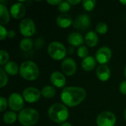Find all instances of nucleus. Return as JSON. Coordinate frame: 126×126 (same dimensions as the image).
<instances>
[{"label": "nucleus", "mask_w": 126, "mask_h": 126, "mask_svg": "<svg viewBox=\"0 0 126 126\" xmlns=\"http://www.w3.org/2000/svg\"><path fill=\"white\" fill-rule=\"evenodd\" d=\"M86 96V92L84 89L78 86H69L63 89L61 98L65 106L75 107L81 103Z\"/></svg>", "instance_id": "obj_1"}, {"label": "nucleus", "mask_w": 126, "mask_h": 126, "mask_svg": "<svg viewBox=\"0 0 126 126\" xmlns=\"http://www.w3.org/2000/svg\"><path fill=\"white\" fill-rule=\"evenodd\" d=\"M48 116L52 121L62 124L68 119L69 111L65 105L58 103L50 106L48 111Z\"/></svg>", "instance_id": "obj_2"}, {"label": "nucleus", "mask_w": 126, "mask_h": 126, "mask_svg": "<svg viewBox=\"0 0 126 126\" xmlns=\"http://www.w3.org/2000/svg\"><path fill=\"white\" fill-rule=\"evenodd\" d=\"M21 76L27 80H34L39 75V69L38 66L31 61L23 62L19 68Z\"/></svg>", "instance_id": "obj_3"}, {"label": "nucleus", "mask_w": 126, "mask_h": 126, "mask_svg": "<svg viewBox=\"0 0 126 126\" xmlns=\"http://www.w3.org/2000/svg\"><path fill=\"white\" fill-rule=\"evenodd\" d=\"M39 115L36 110L31 108H26L22 109L18 115V120L19 123L24 126H32L38 121Z\"/></svg>", "instance_id": "obj_4"}, {"label": "nucleus", "mask_w": 126, "mask_h": 126, "mask_svg": "<svg viewBox=\"0 0 126 126\" xmlns=\"http://www.w3.org/2000/svg\"><path fill=\"white\" fill-rule=\"evenodd\" d=\"M47 51L49 56L55 61L63 59L67 53V50L64 45L58 41L51 42L48 46Z\"/></svg>", "instance_id": "obj_5"}, {"label": "nucleus", "mask_w": 126, "mask_h": 126, "mask_svg": "<svg viewBox=\"0 0 126 126\" xmlns=\"http://www.w3.org/2000/svg\"><path fill=\"white\" fill-rule=\"evenodd\" d=\"M19 30L21 35L25 37L32 36L35 33V25L31 18H24L19 24Z\"/></svg>", "instance_id": "obj_6"}, {"label": "nucleus", "mask_w": 126, "mask_h": 126, "mask_svg": "<svg viewBox=\"0 0 126 126\" xmlns=\"http://www.w3.org/2000/svg\"><path fill=\"white\" fill-rule=\"evenodd\" d=\"M115 123L116 117L110 111H103L97 118V126H114Z\"/></svg>", "instance_id": "obj_7"}, {"label": "nucleus", "mask_w": 126, "mask_h": 126, "mask_svg": "<svg viewBox=\"0 0 126 126\" xmlns=\"http://www.w3.org/2000/svg\"><path fill=\"white\" fill-rule=\"evenodd\" d=\"M24 97L18 93H13L10 95L8 99V105L11 110L13 111H21L24 102Z\"/></svg>", "instance_id": "obj_8"}, {"label": "nucleus", "mask_w": 126, "mask_h": 126, "mask_svg": "<svg viewBox=\"0 0 126 126\" xmlns=\"http://www.w3.org/2000/svg\"><path fill=\"white\" fill-rule=\"evenodd\" d=\"M41 95V92L35 87H28L23 91L22 96L27 103H33L37 102Z\"/></svg>", "instance_id": "obj_9"}, {"label": "nucleus", "mask_w": 126, "mask_h": 126, "mask_svg": "<svg viewBox=\"0 0 126 126\" xmlns=\"http://www.w3.org/2000/svg\"><path fill=\"white\" fill-rule=\"evenodd\" d=\"M111 56V49L108 47H103L97 51L95 54V59L101 65H105L110 61Z\"/></svg>", "instance_id": "obj_10"}, {"label": "nucleus", "mask_w": 126, "mask_h": 126, "mask_svg": "<svg viewBox=\"0 0 126 126\" xmlns=\"http://www.w3.org/2000/svg\"><path fill=\"white\" fill-rule=\"evenodd\" d=\"M61 69L63 73L68 76L73 75L77 71V64L73 58H65L61 63Z\"/></svg>", "instance_id": "obj_11"}, {"label": "nucleus", "mask_w": 126, "mask_h": 126, "mask_svg": "<svg viewBox=\"0 0 126 126\" xmlns=\"http://www.w3.org/2000/svg\"><path fill=\"white\" fill-rule=\"evenodd\" d=\"M91 20L90 17L86 14H80L78 15L75 21H73V27L76 29L85 30L90 25Z\"/></svg>", "instance_id": "obj_12"}, {"label": "nucleus", "mask_w": 126, "mask_h": 126, "mask_svg": "<svg viewBox=\"0 0 126 126\" xmlns=\"http://www.w3.org/2000/svg\"><path fill=\"white\" fill-rule=\"evenodd\" d=\"M26 13V7L21 2H17L12 5L10 9V13L15 19H20L23 18Z\"/></svg>", "instance_id": "obj_13"}, {"label": "nucleus", "mask_w": 126, "mask_h": 126, "mask_svg": "<svg viewBox=\"0 0 126 126\" xmlns=\"http://www.w3.org/2000/svg\"><path fill=\"white\" fill-rule=\"evenodd\" d=\"M50 81L57 88H63L66 84V78L60 72H54L51 74Z\"/></svg>", "instance_id": "obj_14"}, {"label": "nucleus", "mask_w": 126, "mask_h": 126, "mask_svg": "<svg viewBox=\"0 0 126 126\" xmlns=\"http://www.w3.org/2000/svg\"><path fill=\"white\" fill-rule=\"evenodd\" d=\"M56 23L57 25L61 28L69 27L72 24V16L67 13H62L57 17Z\"/></svg>", "instance_id": "obj_15"}, {"label": "nucleus", "mask_w": 126, "mask_h": 126, "mask_svg": "<svg viewBox=\"0 0 126 126\" xmlns=\"http://www.w3.org/2000/svg\"><path fill=\"white\" fill-rule=\"evenodd\" d=\"M97 76L101 81H106L111 77L110 69L106 65H100L96 71Z\"/></svg>", "instance_id": "obj_16"}, {"label": "nucleus", "mask_w": 126, "mask_h": 126, "mask_svg": "<svg viewBox=\"0 0 126 126\" xmlns=\"http://www.w3.org/2000/svg\"><path fill=\"white\" fill-rule=\"evenodd\" d=\"M68 42L73 47H81L84 42L83 35L77 32L69 34L68 36Z\"/></svg>", "instance_id": "obj_17"}, {"label": "nucleus", "mask_w": 126, "mask_h": 126, "mask_svg": "<svg viewBox=\"0 0 126 126\" xmlns=\"http://www.w3.org/2000/svg\"><path fill=\"white\" fill-rule=\"evenodd\" d=\"M81 66L83 70L86 72H90L94 69L96 66V61L94 57L88 56L84 58L81 62Z\"/></svg>", "instance_id": "obj_18"}, {"label": "nucleus", "mask_w": 126, "mask_h": 126, "mask_svg": "<svg viewBox=\"0 0 126 126\" xmlns=\"http://www.w3.org/2000/svg\"><path fill=\"white\" fill-rule=\"evenodd\" d=\"M98 41H99L98 35L94 31H89V32L86 33L85 36V42L86 45L89 46V47H95L97 44Z\"/></svg>", "instance_id": "obj_19"}, {"label": "nucleus", "mask_w": 126, "mask_h": 126, "mask_svg": "<svg viewBox=\"0 0 126 126\" xmlns=\"http://www.w3.org/2000/svg\"><path fill=\"white\" fill-rule=\"evenodd\" d=\"M4 70L10 75H16L19 72L17 63L14 61H9L4 66Z\"/></svg>", "instance_id": "obj_20"}, {"label": "nucleus", "mask_w": 126, "mask_h": 126, "mask_svg": "<svg viewBox=\"0 0 126 126\" xmlns=\"http://www.w3.org/2000/svg\"><path fill=\"white\" fill-rule=\"evenodd\" d=\"M10 21V13L7 10V7L2 4H0V23L1 25H5L7 24Z\"/></svg>", "instance_id": "obj_21"}, {"label": "nucleus", "mask_w": 126, "mask_h": 126, "mask_svg": "<svg viewBox=\"0 0 126 126\" xmlns=\"http://www.w3.org/2000/svg\"><path fill=\"white\" fill-rule=\"evenodd\" d=\"M55 93H56L55 89L51 86H46L41 90V95L47 99H50L53 97L55 95Z\"/></svg>", "instance_id": "obj_22"}, {"label": "nucleus", "mask_w": 126, "mask_h": 126, "mask_svg": "<svg viewBox=\"0 0 126 126\" xmlns=\"http://www.w3.org/2000/svg\"><path fill=\"white\" fill-rule=\"evenodd\" d=\"M17 119V114L14 111H7L3 115V120L6 124L10 125L16 122Z\"/></svg>", "instance_id": "obj_23"}, {"label": "nucleus", "mask_w": 126, "mask_h": 126, "mask_svg": "<svg viewBox=\"0 0 126 126\" xmlns=\"http://www.w3.org/2000/svg\"><path fill=\"white\" fill-rule=\"evenodd\" d=\"M33 47V41L31 38H23L20 42V48L25 52L30 50Z\"/></svg>", "instance_id": "obj_24"}, {"label": "nucleus", "mask_w": 126, "mask_h": 126, "mask_svg": "<svg viewBox=\"0 0 126 126\" xmlns=\"http://www.w3.org/2000/svg\"><path fill=\"white\" fill-rule=\"evenodd\" d=\"M83 7L86 11H92L96 4V1L94 0H83L82 1Z\"/></svg>", "instance_id": "obj_25"}, {"label": "nucleus", "mask_w": 126, "mask_h": 126, "mask_svg": "<svg viewBox=\"0 0 126 126\" xmlns=\"http://www.w3.org/2000/svg\"><path fill=\"white\" fill-rule=\"evenodd\" d=\"M8 82V77L5 72V71L1 68L0 69V87H4L7 85Z\"/></svg>", "instance_id": "obj_26"}, {"label": "nucleus", "mask_w": 126, "mask_h": 126, "mask_svg": "<svg viewBox=\"0 0 126 126\" xmlns=\"http://www.w3.org/2000/svg\"><path fill=\"white\" fill-rule=\"evenodd\" d=\"M77 54L80 58H86V57H88L89 55V49H87V47L86 46L82 45L81 47H80L77 51Z\"/></svg>", "instance_id": "obj_27"}, {"label": "nucleus", "mask_w": 126, "mask_h": 126, "mask_svg": "<svg viewBox=\"0 0 126 126\" xmlns=\"http://www.w3.org/2000/svg\"><path fill=\"white\" fill-rule=\"evenodd\" d=\"M96 31L100 34H105L108 31V25L105 22H100L96 26Z\"/></svg>", "instance_id": "obj_28"}, {"label": "nucleus", "mask_w": 126, "mask_h": 126, "mask_svg": "<svg viewBox=\"0 0 126 126\" xmlns=\"http://www.w3.org/2000/svg\"><path fill=\"white\" fill-rule=\"evenodd\" d=\"M71 4L66 1H61V4L58 5V10L63 13H66V12H68L70 9Z\"/></svg>", "instance_id": "obj_29"}, {"label": "nucleus", "mask_w": 126, "mask_h": 126, "mask_svg": "<svg viewBox=\"0 0 126 126\" xmlns=\"http://www.w3.org/2000/svg\"><path fill=\"white\" fill-rule=\"evenodd\" d=\"M9 60V54L7 51L1 49L0 51V64L4 65L6 64L7 61Z\"/></svg>", "instance_id": "obj_30"}, {"label": "nucleus", "mask_w": 126, "mask_h": 126, "mask_svg": "<svg viewBox=\"0 0 126 126\" xmlns=\"http://www.w3.org/2000/svg\"><path fill=\"white\" fill-rule=\"evenodd\" d=\"M7 35H8V32L7 31V30L3 25H1L0 26V39L4 40V38L7 37Z\"/></svg>", "instance_id": "obj_31"}, {"label": "nucleus", "mask_w": 126, "mask_h": 126, "mask_svg": "<svg viewBox=\"0 0 126 126\" xmlns=\"http://www.w3.org/2000/svg\"><path fill=\"white\" fill-rule=\"evenodd\" d=\"M0 110L1 111H4L7 106V101L4 97H1L0 98Z\"/></svg>", "instance_id": "obj_32"}, {"label": "nucleus", "mask_w": 126, "mask_h": 126, "mask_svg": "<svg viewBox=\"0 0 126 126\" xmlns=\"http://www.w3.org/2000/svg\"><path fill=\"white\" fill-rule=\"evenodd\" d=\"M120 91L123 94H126V80L123 81L120 86Z\"/></svg>", "instance_id": "obj_33"}, {"label": "nucleus", "mask_w": 126, "mask_h": 126, "mask_svg": "<svg viewBox=\"0 0 126 126\" xmlns=\"http://www.w3.org/2000/svg\"><path fill=\"white\" fill-rule=\"evenodd\" d=\"M61 1H61V0H48V1H47V2L51 5H57V4L59 5Z\"/></svg>", "instance_id": "obj_34"}, {"label": "nucleus", "mask_w": 126, "mask_h": 126, "mask_svg": "<svg viewBox=\"0 0 126 126\" xmlns=\"http://www.w3.org/2000/svg\"><path fill=\"white\" fill-rule=\"evenodd\" d=\"M67 1H68L71 5H75V4H79V3L81 2L80 0H68Z\"/></svg>", "instance_id": "obj_35"}, {"label": "nucleus", "mask_w": 126, "mask_h": 126, "mask_svg": "<svg viewBox=\"0 0 126 126\" xmlns=\"http://www.w3.org/2000/svg\"><path fill=\"white\" fill-rule=\"evenodd\" d=\"M15 35H16V32L14 30H10V31H8V35H7L8 38H14Z\"/></svg>", "instance_id": "obj_36"}, {"label": "nucleus", "mask_w": 126, "mask_h": 126, "mask_svg": "<svg viewBox=\"0 0 126 126\" xmlns=\"http://www.w3.org/2000/svg\"><path fill=\"white\" fill-rule=\"evenodd\" d=\"M60 126H72L69 123H66V122H65V123H62V124H61Z\"/></svg>", "instance_id": "obj_37"}, {"label": "nucleus", "mask_w": 126, "mask_h": 126, "mask_svg": "<svg viewBox=\"0 0 126 126\" xmlns=\"http://www.w3.org/2000/svg\"><path fill=\"white\" fill-rule=\"evenodd\" d=\"M120 2H121L123 4H124V5H126V0H124V1L122 0V1H120Z\"/></svg>", "instance_id": "obj_38"}, {"label": "nucleus", "mask_w": 126, "mask_h": 126, "mask_svg": "<svg viewBox=\"0 0 126 126\" xmlns=\"http://www.w3.org/2000/svg\"><path fill=\"white\" fill-rule=\"evenodd\" d=\"M124 117H125V120H126V109L125 112H124Z\"/></svg>", "instance_id": "obj_39"}, {"label": "nucleus", "mask_w": 126, "mask_h": 126, "mask_svg": "<svg viewBox=\"0 0 126 126\" xmlns=\"http://www.w3.org/2000/svg\"><path fill=\"white\" fill-rule=\"evenodd\" d=\"M124 74H125V77L126 78V67H125V71H124Z\"/></svg>", "instance_id": "obj_40"}]
</instances>
